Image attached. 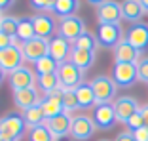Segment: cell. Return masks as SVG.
Segmentation results:
<instances>
[{
    "mask_svg": "<svg viewBox=\"0 0 148 141\" xmlns=\"http://www.w3.org/2000/svg\"><path fill=\"white\" fill-rule=\"evenodd\" d=\"M27 132V122L19 113H8L0 118V135L12 141H21Z\"/></svg>",
    "mask_w": 148,
    "mask_h": 141,
    "instance_id": "obj_1",
    "label": "cell"
},
{
    "mask_svg": "<svg viewBox=\"0 0 148 141\" xmlns=\"http://www.w3.org/2000/svg\"><path fill=\"white\" fill-rule=\"evenodd\" d=\"M91 88L93 93H95V99H97V105L101 103H114L116 99V93H118V86L110 76L106 75H99L91 80Z\"/></svg>",
    "mask_w": 148,
    "mask_h": 141,
    "instance_id": "obj_2",
    "label": "cell"
},
{
    "mask_svg": "<svg viewBox=\"0 0 148 141\" xmlns=\"http://www.w3.org/2000/svg\"><path fill=\"white\" fill-rule=\"evenodd\" d=\"M86 23H84L82 17L78 15H70V17H63L57 25V36H61V38L69 40L70 44H74L80 36L86 32Z\"/></svg>",
    "mask_w": 148,
    "mask_h": 141,
    "instance_id": "obj_3",
    "label": "cell"
},
{
    "mask_svg": "<svg viewBox=\"0 0 148 141\" xmlns=\"http://www.w3.org/2000/svg\"><path fill=\"white\" fill-rule=\"evenodd\" d=\"M57 76H59L63 90H76L84 82V70H80L72 61L61 63L59 70H57Z\"/></svg>",
    "mask_w": 148,
    "mask_h": 141,
    "instance_id": "obj_4",
    "label": "cell"
},
{
    "mask_svg": "<svg viewBox=\"0 0 148 141\" xmlns=\"http://www.w3.org/2000/svg\"><path fill=\"white\" fill-rule=\"evenodd\" d=\"M112 80L116 82L118 88H131L139 80L137 63H114Z\"/></svg>",
    "mask_w": 148,
    "mask_h": 141,
    "instance_id": "obj_5",
    "label": "cell"
},
{
    "mask_svg": "<svg viewBox=\"0 0 148 141\" xmlns=\"http://www.w3.org/2000/svg\"><path fill=\"white\" fill-rule=\"evenodd\" d=\"M95 13L99 25H120V21L123 19L122 2H116V0H106L105 4H101L95 10Z\"/></svg>",
    "mask_w": 148,
    "mask_h": 141,
    "instance_id": "obj_6",
    "label": "cell"
},
{
    "mask_svg": "<svg viewBox=\"0 0 148 141\" xmlns=\"http://www.w3.org/2000/svg\"><path fill=\"white\" fill-rule=\"evenodd\" d=\"M93 122H95L97 130H112L114 126L118 124V118H116V111H114V105L112 103H101V105H95L93 109Z\"/></svg>",
    "mask_w": 148,
    "mask_h": 141,
    "instance_id": "obj_7",
    "label": "cell"
},
{
    "mask_svg": "<svg viewBox=\"0 0 148 141\" xmlns=\"http://www.w3.org/2000/svg\"><path fill=\"white\" fill-rule=\"evenodd\" d=\"M112 105H114V111H116L118 122H122V124H125L131 116L135 115V113H139V111H140L139 99L133 97V95H120V97L114 99Z\"/></svg>",
    "mask_w": 148,
    "mask_h": 141,
    "instance_id": "obj_8",
    "label": "cell"
},
{
    "mask_svg": "<svg viewBox=\"0 0 148 141\" xmlns=\"http://www.w3.org/2000/svg\"><path fill=\"white\" fill-rule=\"evenodd\" d=\"M99 46L105 50H114L123 40V31L120 25H99L97 29Z\"/></svg>",
    "mask_w": 148,
    "mask_h": 141,
    "instance_id": "obj_9",
    "label": "cell"
},
{
    "mask_svg": "<svg viewBox=\"0 0 148 141\" xmlns=\"http://www.w3.org/2000/svg\"><path fill=\"white\" fill-rule=\"evenodd\" d=\"M97 126L95 122H93L91 116L87 115H78L72 118V128H70V135H72V139L76 141H87L91 139L93 133H95Z\"/></svg>",
    "mask_w": 148,
    "mask_h": 141,
    "instance_id": "obj_10",
    "label": "cell"
},
{
    "mask_svg": "<svg viewBox=\"0 0 148 141\" xmlns=\"http://www.w3.org/2000/svg\"><path fill=\"white\" fill-rule=\"evenodd\" d=\"M8 84L12 86L13 92H21V90L32 88L36 84V73L29 67H19L17 70H13L8 75Z\"/></svg>",
    "mask_w": 148,
    "mask_h": 141,
    "instance_id": "obj_11",
    "label": "cell"
},
{
    "mask_svg": "<svg viewBox=\"0 0 148 141\" xmlns=\"http://www.w3.org/2000/svg\"><path fill=\"white\" fill-rule=\"evenodd\" d=\"M21 50H23V55H25V61L36 63V61H40L42 57H46L49 53V40L34 36L32 40L21 44Z\"/></svg>",
    "mask_w": 148,
    "mask_h": 141,
    "instance_id": "obj_12",
    "label": "cell"
},
{
    "mask_svg": "<svg viewBox=\"0 0 148 141\" xmlns=\"http://www.w3.org/2000/svg\"><path fill=\"white\" fill-rule=\"evenodd\" d=\"M23 63H25V55H23V50L19 44H12L10 48L0 52V67L8 75L13 73V70H17L19 67H23Z\"/></svg>",
    "mask_w": 148,
    "mask_h": 141,
    "instance_id": "obj_13",
    "label": "cell"
},
{
    "mask_svg": "<svg viewBox=\"0 0 148 141\" xmlns=\"http://www.w3.org/2000/svg\"><path fill=\"white\" fill-rule=\"evenodd\" d=\"M125 40L129 42L135 50H139L140 53L148 48V25L146 23H135L127 29V35H125Z\"/></svg>",
    "mask_w": 148,
    "mask_h": 141,
    "instance_id": "obj_14",
    "label": "cell"
},
{
    "mask_svg": "<svg viewBox=\"0 0 148 141\" xmlns=\"http://www.w3.org/2000/svg\"><path fill=\"white\" fill-rule=\"evenodd\" d=\"M72 115L69 113H61L59 116H53V118H48L44 122V126L49 130V132L55 135V139L59 137H65V135H70V128H72Z\"/></svg>",
    "mask_w": 148,
    "mask_h": 141,
    "instance_id": "obj_15",
    "label": "cell"
},
{
    "mask_svg": "<svg viewBox=\"0 0 148 141\" xmlns=\"http://www.w3.org/2000/svg\"><path fill=\"white\" fill-rule=\"evenodd\" d=\"M63 92L65 90L59 88L57 92L49 93V95H44L42 101H40V107H42L44 115H46V120L48 118H53V116H59L61 113H65V109H63Z\"/></svg>",
    "mask_w": 148,
    "mask_h": 141,
    "instance_id": "obj_16",
    "label": "cell"
},
{
    "mask_svg": "<svg viewBox=\"0 0 148 141\" xmlns=\"http://www.w3.org/2000/svg\"><path fill=\"white\" fill-rule=\"evenodd\" d=\"M32 19H34V31L38 38L49 40L57 32V25L59 23L53 19V15H49V13H36Z\"/></svg>",
    "mask_w": 148,
    "mask_h": 141,
    "instance_id": "obj_17",
    "label": "cell"
},
{
    "mask_svg": "<svg viewBox=\"0 0 148 141\" xmlns=\"http://www.w3.org/2000/svg\"><path fill=\"white\" fill-rule=\"evenodd\" d=\"M40 101H42V97H40V90L36 86L21 90V92H13V103L21 111H27V109H31V107L40 105Z\"/></svg>",
    "mask_w": 148,
    "mask_h": 141,
    "instance_id": "obj_18",
    "label": "cell"
},
{
    "mask_svg": "<svg viewBox=\"0 0 148 141\" xmlns=\"http://www.w3.org/2000/svg\"><path fill=\"white\" fill-rule=\"evenodd\" d=\"M70 52H72V44H70L69 40L61 38V36H53V38L49 40V55H51L59 65L69 61Z\"/></svg>",
    "mask_w": 148,
    "mask_h": 141,
    "instance_id": "obj_19",
    "label": "cell"
},
{
    "mask_svg": "<svg viewBox=\"0 0 148 141\" xmlns=\"http://www.w3.org/2000/svg\"><path fill=\"white\" fill-rule=\"evenodd\" d=\"M140 52L135 50L125 38L114 48V63H139Z\"/></svg>",
    "mask_w": 148,
    "mask_h": 141,
    "instance_id": "obj_20",
    "label": "cell"
},
{
    "mask_svg": "<svg viewBox=\"0 0 148 141\" xmlns=\"http://www.w3.org/2000/svg\"><path fill=\"white\" fill-rule=\"evenodd\" d=\"M122 15L129 23H140V19L146 15L140 0H122Z\"/></svg>",
    "mask_w": 148,
    "mask_h": 141,
    "instance_id": "obj_21",
    "label": "cell"
},
{
    "mask_svg": "<svg viewBox=\"0 0 148 141\" xmlns=\"http://www.w3.org/2000/svg\"><path fill=\"white\" fill-rule=\"evenodd\" d=\"M74 92H76V97H78L80 111L95 109L97 99H95V93H93V88H91V84H89V82H82L78 88L74 90Z\"/></svg>",
    "mask_w": 148,
    "mask_h": 141,
    "instance_id": "obj_22",
    "label": "cell"
},
{
    "mask_svg": "<svg viewBox=\"0 0 148 141\" xmlns=\"http://www.w3.org/2000/svg\"><path fill=\"white\" fill-rule=\"evenodd\" d=\"M69 61H72L74 65L78 67L80 70H89L95 63V52H87V50H78L72 46V52H70Z\"/></svg>",
    "mask_w": 148,
    "mask_h": 141,
    "instance_id": "obj_23",
    "label": "cell"
},
{
    "mask_svg": "<svg viewBox=\"0 0 148 141\" xmlns=\"http://www.w3.org/2000/svg\"><path fill=\"white\" fill-rule=\"evenodd\" d=\"M36 88H38L44 95H49V93L57 92V90L61 88V82H59L57 73H53V75H40V76H36Z\"/></svg>",
    "mask_w": 148,
    "mask_h": 141,
    "instance_id": "obj_24",
    "label": "cell"
},
{
    "mask_svg": "<svg viewBox=\"0 0 148 141\" xmlns=\"http://www.w3.org/2000/svg\"><path fill=\"white\" fill-rule=\"evenodd\" d=\"M36 36V31H34V19L31 15H23L19 17V27H17V40L21 44L29 42Z\"/></svg>",
    "mask_w": 148,
    "mask_h": 141,
    "instance_id": "obj_25",
    "label": "cell"
},
{
    "mask_svg": "<svg viewBox=\"0 0 148 141\" xmlns=\"http://www.w3.org/2000/svg\"><path fill=\"white\" fill-rule=\"evenodd\" d=\"M80 8V0H57L51 12L55 13L59 19L76 15V10Z\"/></svg>",
    "mask_w": 148,
    "mask_h": 141,
    "instance_id": "obj_26",
    "label": "cell"
},
{
    "mask_svg": "<svg viewBox=\"0 0 148 141\" xmlns=\"http://www.w3.org/2000/svg\"><path fill=\"white\" fill-rule=\"evenodd\" d=\"M23 118H25V122H27V126H29V128L42 126V124L46 122V115H44V111H42V107H40V105L23 111Z\"/></svg>",
    "mask_w": 148,
    "mask_h": 141,
    "instance_id": "obj_27",
    "label": "cell"
},
{
    "mask_svg": "<svg viewBox=\"0 0 148 141\" xmlns=\"http://www.w3.org/2000/svg\"><path fill=\"white\" fill-rule=\"evenodd\" d=\"M57 70H59V63H57L49 53L46 55V57H42L40 61L34 63L36 76H40V75H53V73H57Z\"/></svg>",
    "mask_w": 148,
    "mask_h": 141,
    "instance_id": "obj_28",
    "label": "cell"
},
{
    "mask_svg": "<svg viewBox=\"0 0 148 141\" xmlns=\"http://www.w3.org/2000/svg\"><path fill=\"white\" fill-rule=\"evenodd\" d=\"M72 46L78 48V50H87V52H95L97 53V50H99V40H97V36L93 35V32L86 31Z\"/></svg>",
    "mask_w": 148,
    "mask_h": 141,
    "instance_id": "obj_29",
    "label": "cell"
},
{
    "mask_svg": "<svg viewBox=\"0 0 148 141\" xmlns=\"http://www.w3.org/2000/svg\"><path fill=\"white\" fill-rule=\"evenodd\" d=\"M17 27H19L17 17H13V15H2V19H0V32H4V35L17 40Z\"/></svg>",
    "mask_w": 148,
    "mask_h": 141,
    "instance_id": "obj_30",
    "label": "cell"
},
{
    "mask_svg": "<svg viewBox=\"0 0 148 141\" xmlns=\"http://www.w3.org/2000/svg\"><path fill=\"white\" fill-rule=\"evenodd\" d=\"M29 141H55V135L42 124V126L29 128Z\"/></svg>",
    "mask_w": 148,
    "mask_h": 141,
    "instance_id": "obj_31",
    "label": "cell"
},
{
    "mask_svg": "<svg viewBox=\"0 0 148 141\" xmlns=\"http://www.w3.org/2000/svg\"><path fill=\"white\" fill-rule=\"evenodd\" d=\"M61 101H63L65 113H69V115H72V113H76V111L80 109L78 107V97H76V92H74V90H65Z\"/></svg>",
    "mask_w": 148,
    "mask_h": 141,
    "instance_id": "obj_32",
    "label": "cell"
},
{
    "mask_svg": "<svg viewBox=\"0 0 148 141\" xmlns=\"http://www.w3.org/2000/svg\"><path fill=\"white\" fill-rule=\"evenodd\" d=\"M125 126H127V132H137V130H140L144 126V118H143V113H135V115L131 116L129 120L125 122Z\"/></svg>",
    "mask_w": 148,
    "mask_h": 141,
    "instance_id": "obj_33",
    "label": "cell"
},
{
    "mask_svg": "<svg viewBox=\"0 0 148 141\" xmlns=\"http://www.w3.org/2000/svg\"><path fill=\"white\" fill-rule=\"evenodd\" d=\"M57 0H29V4L32 6L34 10H38L40 13H46L48 10H53Z\"/></svg>",
    "mask_w": 148,
    "mask_h": 141,
    "instance_id": "obj_34",
    "label": "cell"
},
{
    "mask_svg": "<svg viewBox=\"0 0 148 141\" xmlns=\"http://www.w3.org/2000/svg\"><path fill=\"white\" fill-rule=\"evenodd\" d=\"M137 73H139V80L144 84H148V55L140 57L137 63Z\"/></svg>",
    "mask_w": 148,
    "mask_h": 141,
    "instance_id": "obj_35",
    "label": "cell"
},
{
    "mask_svg": "<svg viewBox=\"0 0 148 141\" xmlns=\"http://www.w3.org/2000/svg\"><path fill=\"white\" fill-rule=\"evenodd\" d=\"M12 44H15V38L4 35V32H0V52H2V50H6V48H10Z\"/></svg>",
    "mask_w": 148,
    "mask_h": 141,
    "instance_id": "obj_36",
    "label": "cell"
},
{
    "mask_svg": "<svg viewBox=\"0 0 148 141\" xmlns=\"http://www.w3.org/2000/svg\"><path fill=\"white\" fill-rule=\"evenodd\" d=\"M131 133H133L135 141H148V128H146V126H143L140 130H137V132H131Z\"/></svg>",
    "mask_w": 148,
    "mask_h": 141,
    "instance_id": "obj_37",
    "label": "cell"
},
{
    "mask_svg": "<svg viewBox=\"0 0 148 141\" xmlns=\"http://www.w3.org/2000/svg\"><path fill=\"white\" fill-rule=\"evenodd\" d=\"M114 141H135V137H133L131 132H122V133H118V135H116Z\"/></svg>",
    "mask_w": 148,
    "mask_h": 141,
    "instance_id": "obj_38",
    "label": "cell"
},
{
    "mask_svg": "<svg viewBox=\"0 0 148 141\" xmlns=\"http://www.w3.org/2000/svg\"><path fill=\"white\" fill-rule=\"evenodd\" d=\"M17 0H0V12H4V10H10L15 6Z\"/></svg>",
    "mask_w": 148,
    "mask_h": 141,
    "instance_id": "obj_39",
    "label": "cell"
},
{
    "mask_svg": "<svg viewBox=\"0 0 148 141\" xmlns=\"http://www.w3.org/2000/svg\"><path fill=\"white\" fill-rule=\"evenodd\" d=\"M140 113H143V118H144V126L148 128V103L140 107Z\"/></svg>",
    "mask_w": 148,
    "mask_h": 141,
    "instance_id": "obj_40",
    "label": "cell"
},
{
    "mask_svg": "<svg viewBox=\"0 0 148 141\" xmlns=\"http://www.w3.org/2000/svg\"><path fill=\"white\" fill-rule=\"evenodd\" d=\"M106 0H87V4H91V6H95V8H99L101 4H105Z\"/></svg>",
    "mask_w": 148,
    "mask_h": 141,
    "instance_id": "obj_41",
    "label": "cell"
},
{
    "mask_svg": "<svg viewBox=\"0 0 148 141\" xmlns=\"http://www.w3.org/2000/svg\"><path fill=\"white\" fill-rule=\"evenodd\" d=\"M4 78H8V73H6V70L2 69V67H0V84L4 82Z\"/></svg>",
    "mask_w": 148,
    "mask_h": 141,
    "instance_id": "obj_42",
    "label": "cell"
},
{
    "mask_svg": "<svg viewBox=\"0 0 148 141\" xmlns=\"http://www.w3.org/2000/svg\"><path fill=\"white\" fill-rule=\"evenodd\" d=\"M140 4H143V8H144V12L148 13V0H140Z\"/></svg>",
    "mask_w": 148,
    "mask_h": 141,
    "instance_id": "obj_43",
    "label": "cell"
},
{
    "mask_svg": "<svg viewBox=\"0 0 148 141\" xmlns=\"http://www.w3.org/2000/svg\"><path fill=\"white\" fill-rule=\"evenodd\" d=\"M0 141H12V139H6V137H2V135H0Z\"/></svg>",
    "mask_w": 148,
    "mask_h": 141,
    "instance_id": "obj_44",
    "label": "cell"
},
{
    "mask_svg": "<svg viewBox=\"0 0 148 141\" xmlns=\"http://www.w3.org/2000/svg\"><path fill=\"white\" fill-rule=\"evenodd\" d=\"M99 141H110V139H99Z\"/></svg>",
    "mask_w": 148,
    "mask_h": 141,
    "instance_id": "obj_45",
    "label": "cell"
},
{
    "mask_svg": "<svg viewBox=\"0 0 148 141\" xmlns=\"http://www.w3.org/2000/svg\"><path fill=\"white\" fill-rule=\"evenodd\" d=\"M2 15H4V13H2V12H0V19H2Z\"/></svg>",
    "mask_w": 148,
    "mask_h": 141,
    "instance_id": "obj_46",
    "label": "cell"
}]
</instances>
